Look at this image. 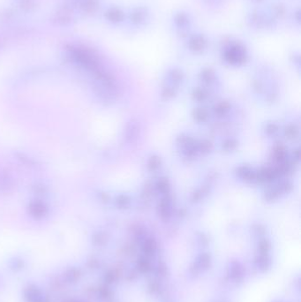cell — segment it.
I'll return each instance as SVG.
<instances>
[{
    "label": "cell",
    "instance_id": "1",
    "mask_svg": "<svg viewBox=\"0 0 301 302\" xmlns=\"http://www.w3.org/2000/svg\"><path fill=\"white\" fill-rule=\"evenodd\" d=\"M206 45V41L201 36H197L194 37L193 40L191 41V47L194 49L195 50H201L204 48Z\"/></svg>",
    "mask_w": 301,
    "mask_h": 302
}]
</instances>
